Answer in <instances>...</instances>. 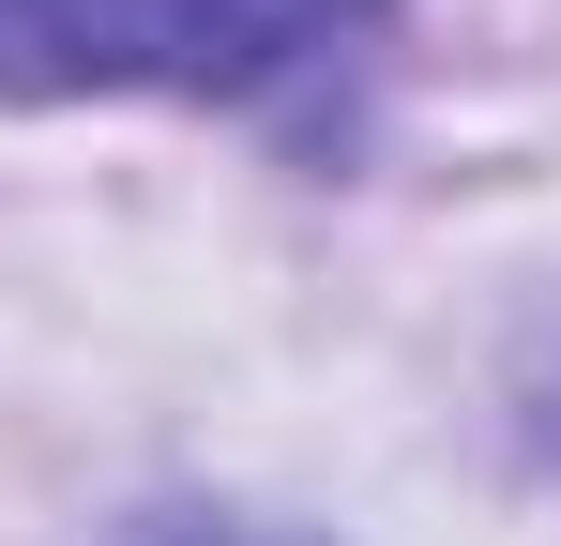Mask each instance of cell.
<instances>
[{"mask_svg":"<svg viewBox=\"0 0 561 546\" xmlns=\"http://www.w3.org/2000/svg\"><path fill=\"white\" fill-rule=\"evenodd\" d=\"M350 0H0V91H243Z\"/></svg>","mask_w":561,"mask_h":546,"instance_id":"obj_1","label":"cell"},{"mask_svg":"<svg viewBox=\"0 0 561 546\" xmlns=\"http://www.w3.org/2000/svg\"><path fill=\"white\" fill-rule=\"evenodd\" d=\"M106 546H304V532H274V516H197V501H168V516H122Z\"/></svg>","mask_w":561,"mask_h":546,"instance_id":"obj_2","label":"cell"},{"mask_svg":"<svg viewBox=\"0 0 561 546\" xmlns=\"http://www.w3.org/2000/svg\"><path fill=\"white\" fill-rule=\"evenodd\" d=\"M547 441H561V379H547Z\"/></svg>","mask_w":561,"mask_h":546,"instance_id":"obj_3","label":"cell"}]
</instances>
